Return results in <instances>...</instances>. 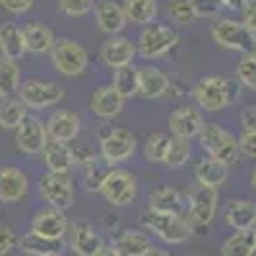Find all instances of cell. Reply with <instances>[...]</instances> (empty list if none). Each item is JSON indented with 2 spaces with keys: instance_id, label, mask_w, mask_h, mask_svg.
Here are the masks:
<instances>
[{
  "instance_id": "cell-21",
  "label": "cell",
  "mask_w": 256,
  "mask_h": 256,
  "mask_svg": "<svg viewBox=\"0 0 256 256\" xmlns=\"http://www.w3.org/2000/svg\"><path fill=\"white\" fill-rule=\"evenodd\" d=\"M90 110L100 118V120H113L123 113V105L126 100L120 98V92L113 88V84H102V88H98L92 95H90Z\"/></svg>"
},
{
  "instance_id": "cell-54",
  "label": "cell",
  "mask_w": 256,
  "mask_h": 256,
  "mask_svg": "<svg viewBox=\"0 0 256 256\" xmlns=\"http://www.w3.org/2000/svg\"><path fill=\"white\" fill-rule=\"evenodd\" d=\"M0 6H3V0H0Z\"/></svg>"
},
{
  "instance_id": "cell-53",
  "label": "cell",
  "mask_w": 256,
  "mask_h": 256,
  "mask_svg": "<svg viewBox=\"0 0 256 256\" xmlns=\"http://www.w3.org/2000/svg\"><path fill=\"white\" fill-rule=\"evenodd\" d=\"M254 236H256V226H254Z\"/></svg>"
},
{
  "instance_id": "cell-14",
  "label": "cell",
  "mask_w": 256,
  "mask_h": 256,
  "mask_svg": "<svg viewBox=\"0 0 256 256\" xmlns=\"http://www.w3.org/2000/svg\"><path fill=\"white\" fill-rule=\"evenodd\" d=\"M46 134L52 141L72 144L82 134V118L72 108H54L46 118Z\"/></svg>"
},
{
  "instance_id": "cell-52",
  "label": "cell",
  "mask_w": 256,
  "mask_h": 256,
  "mask_svg": "<svg viewBox=\"0 0 256 256\" xmlns=\"http://www.w3.org/2000/svg\"><path fill=\"white\" fill-rule=\"evenodd\" d=\"M251 187H254V192H256V166H254V172H251Z\"/></svg>"
},
{
  "instance_id": "cell-22",
  "label": "cell",
  "mask_w": 256,
  "mask_h": 256,
  "mask_svg": "<svg viewBox=\"0 0 256 256\" xmlns=\"http://www.w3.org/2000/svg\"><path fill=\"white\" fill-rule=\"evenodd\" d=\"M226 226L230 230H254L256 226V200L248 198H233L226 205Z\"/></svg>"
},
{
  "instance_id": "cell-55",
  "label": "cell",
  "mask_w": 256,
  "mask_h": 256,
  "mask_svg": "<svg viewBox=\"0 0 256 256\" xmlns=\"http://www.w3.org/2000/svg\"><path fill=\"white\" fill-rule=\"evenodd\" d=\"M56 256H62V254H56Z\"/></svg>"
},
{
  "instance_id": "cell-9",
  "label": "cell",
  "mask_w": 256,
  "mask_h": 256,
  "mask_svg": "<svg viewBox=\"0 0 256 256\" xmlns=\"http://www.w3.org/2000/svg\"><path fill=\"white\" fill-rule=\"evenodd\" d=\"M220 208V198L218 190L205 187V184H195L187 192V220L192 223V228H205L216 220Z\"/></svg>"
},
{
  "instance_id": "cell-13",
  "label": "cell",
  "mask_w": 256,
  "mask_h": 256,
  "mask_svg": "<svg viewBox=\"0 0 256 256\" xmlns=\"http://www.w3.org/2000/svg\"><path fill=\"white\" fill-rule=\"evenodd\" d=\"M136 56H138L136 41L128 38L126 34L108 36V41H102V46H100V62H102V67H108L113 72L120 70V67H128V64H134Z\"/></svg>"
},
{
  "instance_id": "cell-51",
  "label": "cell",
  "mask_w": 256,
  "mask_h": 256,
  "mask_svg": "<svg viewBox=\"0 0 256 256\" xmlns=\"http://www.w3.org/2000/svg\"><path fill=\"white\" fill-rule=\"evenodd\" d=\"M146 256H172V254H166L164 248H152V251H148Z\"/></svg>"
},
{
  "instance_id": "cell-45",
  "label": "cell",
  "mask_w": 256,
  "mask_h": 256,
  "mask_svg": "<svg viewBox=\"0 0 256 256\" xmlns=\"http://www.w3.org/2000/svg\"><path fill=\"white\" fill-rule=\"evenodd\" d=\"M36 0H3V6L0 8H6L10 16H26L31 8H34Z\"/></svg>"
},
{
  "instance_id": "cell-17",
  "label": "cell",
  "mask_w": 256,
  "mask_h": 256,
  "mask_svg": "<svg viewBox=\"0 0 256 256\" xmlns=\"http://www.w3.org/2000/svg\"><path fill=\"white\" fill-rule=\"evenodd\" d=\"M172 77H169L156 64H144L138 67V95L144 100H162L169 95Z\"/></svg>"
},
{
  "instance_id": "cell-2",
  "label": "cell",
  "mask_w": 256,
  "mask_h": 256,
  "mask_svg": "<svg viewBox=\"0 0 256 256\" xmlns=\"http://www.w3.org/2000/svg\"><path fill=\"white\" fill-rule=\"evenodd\" d=\"M198 141H200V146H202L205 156L216 159V162H220V164H226V166H233V164L241 162L238 138L233 136L228 128H223V126H218V123H208V120H205Z\"/></svg>"
},
{
  "instance_id": "cell-42",
  "label": "cell",
  "mask_w": 256,
  "mask_h": 256,
  "mask_svg": "<svg viewBox=\"0 0 256 256\" xmlns=\"http://www.w3.org/2000/svg\"><path fill=\"white\" fill-rule=\"evenodd\" d=\"M238 148H241V156L256 162V128H244L238 136Z\"/></svg>"
},
{
  "instance_id": "cell-8",
  "label": "cell",
  "mask_w": 256,
  "mask_h": 256,
  "mask_svg": "<svg viewBox=\"0 0 256 256\" xmlns=\"http://www.w3.org/2000/svg\"><path fill=\"white\" fill-rule=\"evenodd\" d=\"M138 152V138L131 128L123 126H113V131L98 141V154L100 159H105L108 164H123L128 159H134Z\"/></svg>"
},
{
  "instance_id": "cell-36",
  "label": "cell",
  "mask_w": 256,
  "mask_h": 256,
  "mask_svg": "<svg viewBox=\"0 0 256 256\" xmlns=\"http://www.w3.org/2000/svg\"><path fill=\"white\" fill-rule=\"evenodd\" d=\"M166 16L172 20V26H190L198 20V8L195 0H169L166 3Z\"/></svg>"
},
{
  "instance_id": "cell-41",
  "label": "cell",
  "mask_w": 256,
  "mask_h": 256,
  "mask_svg": "<svg viewBox=\"0 0 256 256\" xmlns=\"http://www.w3.org/2000/svg\"><path fill=\"white\" fill-rule=\"evenodd\" d=\"M70 148H72V162H74V166H88L92 159L100 156L95 148H92V144L80 141V138H74V141L70 144Z\"/></svg>"
},
{
  "instance_id": "cell-4",
  "label": "cell",
  "mask_w": 256,
  "mask_h": 256,
  "mask_svg": "<svg viewBox=\"0 0 256 256\" xmlns=\"http://www.w3.org/2000/svg\"><path fill=\"white\" fill-rule=\"evenodd\" d=\"M141 226L159 236L164 244H184L192 238V223L187 216H174V212H156V210H144L141 212Z\"/></svg>"
},
{
  "instance_id": "cell-6",
  "label": "cell",
  "mask_w": 256,
  "mask_h": 256,
  "mask_svg": "<svg viewBox=\"0 0 256 256\" xmlns=\"http://www.w3.org/2000/svg\"><path fill=\"white\" fill-rule=\"evenodd\" d=\"M210 36L226 52L246 54V52L256 49V34L244 20H236V18H216L210 24Z\"/></svg>"
},
{
  "instance_id": "cell-1",
  "label": "cell",
  "mask_w": 256,
  "mask_h": 256,
  "mask_svg": "<svg viewBox=\"0 0 256 256\" xmlns=\"http://www.w3.org/2000/svg\"><path fill=\"white\" fill-rule=\"evenodd\" d=\"M190 95L202 113H220L241 98V84L226 74H202Z\"/></svg>"
},
{
  "instance_id": "cell-40",
  "label": "cell",
  "mask_w": 256,
  "mask_h": 256,
  "mask_svg": "<svg viewBox=\"0 0 256 256\" xmlns=\"http://www.w3.org/2000/svg\"><path fill=\"white\" fill-rule=\"evenodd\" d=\"M59 13L67 18H84L95 10V0H56Z\"/></svg>"
},
{
  "instance_id": "cell-7",
  "label": "cell",
  "mask_w": 256,
  "mask_h": 256,
  "mask_svg": "<svg viewBox=\"0 0 256 256\" xmlns=\"http://www.w3.org/2000/svg\"><path fill=\"white\" fill-rule=\"evenodd\" d=\"M49 59L54 64V70L62 77H82L90 67V54L80 41L74 38H56L54 49L49 52Z\"/></svg>"
},
{
  "instance_id": "cell-24",
  "label": "cell",
  "mask_w": 256,
  "mask_h": 256,
  "mask_svg": "<svg viewBox=\"0 0 256 256\" xmlns=\"http://www.w3.org/2000/svg\"><path fill=\"white\" fill-rule=\"evenodd\" d=\"M18 248L28 256H56L67 248V244H64V238H46V236H38V233L28 230L18 238Z\"/></svg>"
},
{
  "instance_id": "cell-27",
  "label": "cell",
  "mask_w": 256,
  "mask_h": 256,
  "mask_svg": "<svg viewBox=\"0 0 256 256\" xmlns=\"http://www.w3.org/2000/svg\"><path fill=\"white\" fill-rule=\"evenodd\" d=\"M113 248L118 256H146L154 248V244L141 230H120L113 238Z\"/></svg>"
},
{
  "instance_id": "cell-50",
  "label": "cell",
  "mask_w": 256,
  "mask_h": 256,
  "mask_svg": "<svg viewBox=\"0 0 256 256\" xmlns=\"http://www.w3.org/2000/svg\"><path fill=\"white\" fill-rule=\"evenodd\" d=\"M92 256H118V254H116V248H113V246H102V248H100V251H95Z\"/></svg>"
},
{
  "instance_id": "cell-26",
  "label": "cell",
  "mask_w": 256,
  "mask_h": 256,
  "mask_svg": "<svg viewBox=\"0 0 256 256\" xmlns=\"http://www.w3.org/2000/svg\"><path fill=\"white\" fill-rule=\"evenodd\" d=\"M0 56L20 62L26 56V41H24V31L20 26H16L13 20L0 24Z\"/></svg>"
},
{
  "instance_id": "cell-46",
  "label": "cell",
  "mask_w": 256,
  "mask_h": 256,
  "mask_svg": "<svg viewBox=\"0 0 256 256\" xmlns=\"http://www.w3.org/2000/svg\"><path fill=\"white\" fill-rule=\"evenodd\" d=\"M241 13H244V18H241V20H244V24L256 34V0H246V6H244V10H241Z\"/></svg>"
},
{
  "instance_id": "cell-43",
  "label": "cell",
  "mask_w": 256,
  "mask_h": 256,
  "mask_svg": "<svg viewBox=\"0 0 256 256\" xmlns=\"http://www.w3.org/2000/svg\"><path fill=\"white\" fill-rule=\"evenodd\" d=\"M18 233L10 228V226H0V256H6L10 254L16 246H18Z\"/></svg>"
},
{
  "instance_id": "cell-49",
  "label": "cell",
  "mask_w": 256,
  "mask_h": 256,
  "mask_svg": "<svg viewBox=\"0 0 256 256\" xmlns=\"http://www.w3.org/2000/svg\"><path fill=\"white\" fill-rule=\"evenodd\" d=\"M110 131H113V123H102V126L98 128V134H95V136H98V141H100V138H105Z\"/></svg>"
},
{
  "instance_id": "cell-11",
  "label": "cell",
  "mask_w": 256,
  "mask_h": 256,
  "mask_svg": "<svg viewBox=\"0 0 256 256\" xmlns=\"http://www.w3.org/2000/svg\"><path fill=\"white\" fill-rule=\"evenodd\" d=\"M36 187H38V198L46 205H54V208H62V210H70L74 205V184H72L70 174L44 172L38 177Z\"/></svg>"
},
{
  "instance_id": "cell-47",
  "label": "cell",
  "mask_w": 256,
  "mask_h": 256,
  "mask_svg": "<svg viewBox=\"0 0 256 256\" xmlns=\"http://www.w3.org/2000/svg\"><path fill=\"white\" fill-rule=\"evenodd\" d=\"M241 128H256V105H246L241 110Z\"/></svg>"
},
{
  "instance_id": "cell-31",
  "label": "cell",
  "mask_w": 256,
  "mask_h": 256,
  "mask_svg": "<svg viewBox=\"0 0 256 256\" xmlns=\"http://www.w3.org/2000/svg\"><path fill=\"white\" fill-rule=\"evenodd\" d=\"M28 113L31 110L26 108V102L20 100L18 95L3 98L0 100V128H3V131H16Z\"/></svg>"
},
{
  "instance_id": "cell-16",
  "label": "cell",
  "mask_w": 256,
  "mask_h": 256,
  "mask_svg": "<svg viewBox=\"0 0 256 256\" xmlns=\"http://www.w3.org/2000/svg\"><path fill=\"white\" fill-rule=\"evenodd\" d=\"M31 230L38 233V236H46V238H67V233H70L67 210L54 208V205L41 208L31 220Z\"/></svg>"
},
{
  "instance_id": "cell-37",
  "label": "cell",
  "mask_w": 256,
  "mask_h": 256,
  "mask_svg": "<svg viewBox=\"0 0 256 256\" xmlns=\"http://www.w3.org/2000/svg\"><path fill=\"white\" fill-rule=\"evenodd\" d=\"M113 172V164H108L105 159H92L88 166H84V187H88V192H100L105 180H108V174Z\"/></svg>"
},
{
  "instance_id": "cell-18",
  "label": "cell",
  "mask_w": 256,
  "mask_h": 256,
  "mask_svg": "<svg viewBox=\"0 0 256 256\" xmlns=\"http://www.w3.org/2000/svg\"><path fill=\"white\" fill-rule=\"evenodd\" d=\"M70 248L77 254V256H92L95 251H100L105 244L100 238V233L95 230L92 223L88 220H77V223H70Z\"/></svg>"
},
{
  "instance_id": "cell-39",
  "label": "cell",
  "mask_w": 256,
  "mask_h": 256,
  "mask_svg": "<svg viewBox=\"0 0 256 256\" xmlns=\"http://www.w3.org/2000/svg\"><path fill=\"white\" fill-rule=\"evenodd\" d=\"M236 82L241 84V90L256 92V49L241 54V59L236 64Z\"/></svg>"
},
{
  "instance_id": "cell-38",
  "label": "cell",
  "mask_w": 256,
  "mask_h": 256,
  "mask_svg": "<svg viewBox=\"0 0 256 256\" xmlns=\"http://www.w3.org/2000/svg\"><path fill=\"white\" fill-rule=\"evenodd\" d=\"M190 159H192V144H190L187 138L172 136V141H169L166 159H164V166H166V169H182Z\"/></svg>"
},
{
  "instance_id": "cell-3",
  "label": "cell",
  "mask_w": 256,
  "mask_h": 256,
  "mask_svg": "<svg viewBox=\"0 0 256 256\" xmlns=\"http://www.w3.org/2000/svg\"><path fill=\"white\" fill-rule=\"evenodd\" d=\"M180 44V31L177 26L172 24H148L138 31L136 36V49H138V56L146 59V62H154V59H162L166 56L169 52H174Z\"/></svg>"
},
{
  "instance_id": "cell-20",
  "label": "cell",
  "mask_w": 256,
  "mask_h": 256,
  "mask_svg": "<svg viewBox=\"0 0 256 256\" xmlns=\"http://www.w3.org/2000/svg\"><path fill=\"white\" fill-rule=\"evenodd\" d=\"M28 195V177L18 166H0V202H20Z\"/></svg>"
},
{
  "instance_id": "cell-10",
  "label": "cell",
  "mask_w": 256,
  "mask_h": 256,
  "mask_svg": "<svg viewBox=\"0 0 256 256\" xmlns=\"http://www.w3.org/2000/svg\"><path fill=\"white\" fill-rule=\"evenodd\" d=\"M100 195L113 208H128V205H134V200L138 195V180H136L134 172H128V169L113 166V172L105 180Z\"/></svg>"
},
{
  "instance_id": "cell-15",
  "label": "cell",
  "mask_w": 256,
  "mask_h": 256,
  "mask_svg": "<svg viewBox=\"0 0 256 256\" xmlns=\"http://www.w3.org/2000/svg\"><path fill=\"white\" fill-rule=\"evenodd\" d=\"M169 134L172 136H180V138H198L202 126H205V116L202 110L198 108V105H180V108H174L172 113H169Z\"/></svg>"
},
{
  "instance_id": "cell-34",
  "label": "cell",
  "mask_w": 256,
  "mask_h": 256,
  "mask_svg": "<svg viewBox=\"0 0 256 256\" xmlns=\"http://www.w3.org/2000/svg\"><path fill=\"white\" fill-rule=\"evenodd\" d=\"M113 88L120 92L123 100H131L138 95V67L136 64H128L113 72Z\"/></svg>"
},
{
  "instance_id": "cell-28",
  "label": "cell",
  "mask_w": 256,
  "mask_h": 256,
  "mask_svg": "<svg viewBox=\"0 0 256 256\" xmlns=\"http://www.w3.org/2000/svg\"><path fill=\"white\" fill-rule=\"evenodd\" d=\"M41 159H44V166H46V172H64V174H70L72 172V148L70 144H62V141H52L44 146V152H41Z\"/></svg>"
},
{
  "instance_id": "cell-25",
  "label": "cell",
  "mask_w": 256,
  "mask_h": 256,
  "mask_svg": "<svg viewBox=\"0 0 256 256\" xmlns=\"http://www.w3.org/2000/svg\"><path fill=\"white\" fill-rule=\"evenodd\" d=\"M148 208L156 212H174V216H187V200L174 187H156L148 198Z\"/></svg>"
},
{
  "instance_id": "cell-12",
  "label": "cell",
  "mask_w": 256,
  "mask_h": 256,
  "mask_svg": "<svg viewBox=\"0 0 256 256\" xmlns=\"http://www.w3.org/2000/svg\"><path fill=\"white\" fill-rule=\"evenodd\" d=\"M16 148L24 156H36L44 152V146L49 144V134H46V120L38 118L36 113H28L16 128Z\"/></svg>"
},
{
  "instance_id": "cell-35",
  "label": "cell",
  "mask_w": 256,
  "mask_h": 256,
  "mask_svg": "<svg viewBox=\"0 0 256 256\" xmlns=\"http://www.w3.org/2000/svg\"><path fill=\"white\" fill-rule=\"evenodd\" d=\"M169 141H172V134H162V131L148 134L144 141V159L148 164H164L166 152H169Z\"/></svg>"
},
{
  "instance_id": "cell-5",
  "label": "cell",
  "mask_w": 256,
  "mask_h": 256,
  "mask_svg": "<svg viewBox=\"0 0 256 256\" xmlns=\"http://www.w3.org/2000/svg\"><path fill=\"white\" fill-rule=\"evenodd\" d=\"M20 100L26 102V108L38 113V110H54L59 102H64L67 92L59 82L52 80H41V77H28L20 82V88L16 92Z\"/></svg>"
},
{
  "instance_id": "cell-32",
  "label": "cell",
  "mask_w": 256,
  "mask_h": 256,
  "mask_svg": "<svg viewBox=\"0 0 256 256\" xmlns=\"http://www.w3.org/2000/svg\"><path fill=\"white\" fill-rule=\"evenodd\" d=\"M256 236L254 230H233L220 246V256H254Z\"/></svg>"
},
{
  "instance_id": "cell-19",
  "label": "cell",
  "mask_w": 256,
  "mask_h": 256,
  "mask_svg": "<svg viewBox=\"0 0 256 256\" xmlns=\"http://www.w3.org/2000/svg\"><path fill=\"white\" fill-rule=\"evenodd\" d=\"M92 16H95L98 28H100L105 36H118V34H123L126 26H128L126 10H123L120 3H116V0H102V3H98L95 10H92Z\"/></svg>"
},
{
  "instance_id": "cell-23",
  "label": "cell",
  "mask_w": 256,
  "mask_h": 256,
  "mask_svg": "<svg viewBox=\"0 0 256 256\" xmlns=\"http://www.w3.org/2000/svg\"><path fill=\"white\" fill-rule=\"evenodd\" d=\"M20 31H24V41H26V54L44 56L56 44V36H54L52 26H46V24H36V20H31V24L20 26Z\"/></svg>"
},
{
  "instance_id": "cell-33",
  "label": "cell",
  "mask_w": 256,
  "mask_h": 256,
  "mask_svg": "<svg viewBox=\"0 0 256 256\" xmlns=\"http://www.w3.org/2000/svg\"><path fill=\"white\" fill-rule=\"evenodd\" d=\"M20 82H24V74H20V64L13 59L0 56V100L10 98L18 92Z\"/></svg>"
},
{
  "instance_id": "cell-48",
  "label": "cell",
  "mask_w": 256,
  "mask_h": 256,
  "mask_svg": "<svg viewBox=\"0 0 256 256\" xmlns=\"http://www.w3.org/2000/svg\"><path fill=\"white\" fill-rule=\"evenodd\" d=\"M218 6H220L223 10H244L246 0H218Z\"/></svg>"
},
{
  "instance_id": "cell-44",
  "label": "cell",
  "mask_w": 256,
  "mask_h": 256,
  "mask_svg": "<svg viewBox=\"0 0 256 256\" xmlns=\"http://www.w3.org/2000/svg\"><path fill=\"white\" fill-rule=\"evenodd\" d=\"M195 8H198V18H210V20L220 18L218 13L223 10L218 6V0H195Z\"/></svg>"
},
{
  "instance_id": "cell-30",
  "label": "cell",
  "mask_w": 256,
  "mask_h": 256,
  "mask_svg": "<svg viewBox=\"0 0 256 256\" xmlns=\"http://www.w3.org/2000/svg\"><path fill=\"white\" fill-rule=\"evenodd\" d=\"M123 10H126V18L128 24L134 26H148L154 24L156 16H159V3L156 0H123Z\"/></svg>"
},
{
  "instance_id": "cell-29",
  "label": "cell",
  "mask_w": 256,
  "mask_h": 256,
  "mask_svg": "<svg viewBox=\"0 0 256 256\" xmlns=\"http://www.w3.org/2000/svg\"><path fill=\"white\" fill-rule=\"evenodd\" d=\"M230 177V166L210 159V156H202L195 166V180L198 184H205V187H212V190H220Z\"/></svg>"
}]
</instances>
